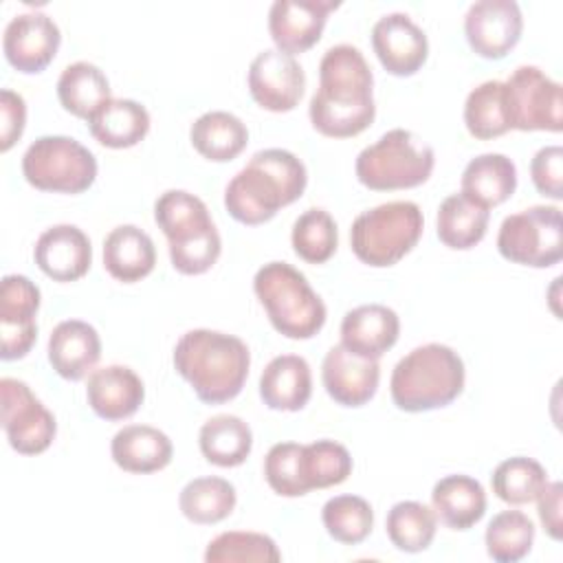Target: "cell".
<instances>
[{
	"instance_id": "cell-1",
	"label": "cell",
	"mask_w": 563,
	"mask_h": 563,
	"mask_svg": "<svg viewBox=\"0 0 563 563\" xmlns=\"http://www.w3.org/2000/svg\"><path fill=\"white\" fill-rule=\"evenodd\" d=\"M374 75L352 44L330 46L319 64V90L310 99L312 128L330 139H350L367 130L376 117Z\"/></svg>"
},
{
	"instance_id": "cell-2",
	"label": "cell",
	"mask_w": 563,
	"mask_h": 563,
	"mask_svg": "<svg viewBox=\"0 0 563 563\" xmlns=\"http://www.w3.org/2000/svg\"><path fill=\"white\" fill-rule=\"evenodd\" d=\"M306 183L308 172L301 158L282 147L262 150L229 180L224 207L242 224H264L282 207L299 200Z\"/></svg>"
},
{
	"instance_id": "cell-3",
	"label": "cell",
	"mask_w": 563,
	"mask_h": 563,
	"mask_svg": "<svg viewBox=\"0 0 563 563\" xmlns=\"http://www.w3.org/2000/svg\"><path fill=\"white\" fill-rule=\"evenodd\" d=\"M251 354L242 339L218 330H189L174 347V367L207 405L233 400L249 376Z\"/></svg>"
},
{
	"instance_id": "cell-4",
	"label": "cell",
	"mask_w": 563,
	"mask_h": 563,
	"mask_svg": "<svg viewBox=\"0 0 563 563\" xmlns=\"http://www.w3.org/2000/svg\"><path fill=\"white\" fill-rule=\"evenodd\" d=\"M464 361L442 343H427L405 354L389 380L391 400L398 409L418 413L451 405L464 389Z\"/></svg>"
},
{
	"instance_id": "cell-5",
	"label": "cell",
	"mask_w": 563,
	"mask_h": 563,
	"mask_svg": "<svg viewBox=\"0 0 563 563\" xmlns=\"http://www.w3.org/2000/svg\"><path fill=\"white\" fill-rule=\"evenodd\" d=\"M154 220L169 244L172 266L183 275H202L220 257L222 240L207 205L185 191L169 189L154 202Z\"/></svg>"
},
{
	"instance_id": "cell-6",
	"label": "cell",
	"mask_w": 563,
	"mask_h": 563,
	"mask_svg": "<svg viewBox=\"0 0 563 563\" xmlns=\"http://www.w3.org/2000/svg\"><path fill=\"white\" fill-rule=\"evenodd\" d=\"M253 290L271 325L288 339H312L325 323V303L306 275L286 262H268L253 277Z\"/></svg>"
},
{
	"instance_id": "cell-7",
	"label": "cell",
	"mask_w": 563,
	"mask_h": 563,
	"mask_svg": "<svg viewBox=\"0 0 563 563\" xmlns=\"http://www.w3.org/2000/svg\"><path fill=\"white\" fill-rule=\"evenodd\" d=\"M435 165L429 143L411 130L394 128L361 150L354 163L356 178L374 191H396L422 185Z\"/></svg>"
},
{
	"instance_id": "cell-8",
	"label": "cell",
	"mask_w": 563,
	"mask_h": 563,
	"mask_svg": "<svg viewBox=\"0 0 563 563\" xmlns=\"http://www.w3.org/2000/svg\"><path fill=\"white\" fill-rule=\"evenodd\" d=\"M422 211L411 200H394L358 213L350 229L354 255L374 268L394 266L420 240Z\"/></svg>"
},
{
	"instance_id": "cell-9",
	"label": "cell",
	"mask_w": 563,
	"mask_h": 563,
	"mask_svg": "<svg viewBox=\"0 0 563 563\" xmlns=\"http://www.w3.org/2000/svg\"><path fill=\"white\" fill-rule=\"evenodd\" d=\"M22 174L40 191L81 194L97 178V158L73 136H40L22 156Z\"/></svg>"
},
{
	"instance_id": "cell-10",
	"label": "cell",
	"mask_w": 563,
	"mask_h": 563,
	"mask_svg": "<svg viewBox=\"0 0 563 563\" xmlns=\"http://www.w3.org/2000/svg\"><path fill=\"white\" fill-rule=\"evenodd\" d=\"M504 260L532 268H548L563 257V218L559 207L534 205L506 216L497 233Z\"/></svg>"
},
{
	"instance_id": "cell-11",
	"label": "cell",
	"mask_w": 563,
	"mask_h": 563,
	"mask_svg": "<svg viewBox=\"0 0 563 563\" xmlns=\"http://www.w3.org/2000/svg\"><path fill=\"white\" fill-rule=\"evenodd\" d=\"M504 103L510 130L561 132V84L537 66H519L504 81Z\"/></svg>"
},
{
	"instance_id": "cell-12",
	"label": "cell",
	"mask_w": 563,
	"mask_h": 563,
	"mask_svg": "<svg viewBox=\"0 0 563 563\" xmlns=\"http://www.w3.org/2000/svg\"><path fill=\"white\" fill-rule=\"evenodd\" d=\"M2 429L13 451L22 455L44 453L57 433L55 416L40 402L24 380L4 376L0 380Z\"/></svg>"
},
{
	"instance_id": "cell-13",
	"label": "cell",
	"mask_w": 563,
	"mask_h": 563,
	"mask_svg": "<svg viewBox=\"0 0 563 563\" xmlns=\"http://www.w3.org/2000/svg\"><path fill=\"white\" fill-rule=\"evenodd\" d=\"M40 308V288L24 275H4L0 284V356L4 361L22 358L37 339L35 314Z\"/></svg>"
},
{
	"instance_id": "cell-14",
	"label": "cell",
	"mask_w": 563,
	"mask_h": 563,
	"mask_svg": "<svg viewBox=\"0 0 563 563\" xmlns=\"http://www.w3.org/2000/svg\"><path fill=\"white\" fill-rule=\"evenodd\" d=\"M523 31L521 9L515 0H479L464 15L468 46L484 59L506 57Z\"/></svg>"
},
{
	"instance_id": "cell-15",
	"label": "cell",
	"mask_w": 563,
	"mask_h": 563,
	"mask_svg": "<svg viewBox=\"0 0 563 563\" xmlns=\"http://www.w3.org/2000/svg\"><path fill=\"white\" fill-rule=\"evenodd\" d=\"M306 73L301 64L277 48L255 55L249 66V92L253 101L271 112H288L303 97Z\"/></svg>"
},
{
	"instance_id": "cell-16",
	"label": "cell",
	"mask_w": 563,
	"mask_h": 563,
	"mask_svg": "<svg viewBox=\"0 0 563 563\" xmlns=\"http://www.w3.org/2000/svg\"><path fill=\"white\" fill-rule=\"evenodd\" d=\"M59 42L62 33L53 18L40 11H29L9 20L2 35V51L18 73L35 75L55 59Z\"/></svg>"
},
{
	"instance_id": "cell-17",
	"label": "cell",
	"mask_w": 563,
	"mask_h": 563,
	"mask_svg": "<svg viewBox=\"0 0 563 563\" xmlns=\"http://www.w3.org/2000/svg\"><path fill=\"white\" fill-rule=\"evenodd\" d=\"M341 2L332 0H275L268 11V33L277 51L306 53L312 48L325 29L330 11Z\"/></svg>"
},
{
	"instance_id": "cell-18",
	"label": "cell",
	"mask_w": 563,
	"mask_h": 563,
	"mask_svg": "<svg viewBox=\"0 0 563 563\" xmlns=\"http://www.w3.org/2000/svg\"><path fill=\"white\" fill-rule=\"evenodd\" d=\"M372 48L380 66L396 77L416 75L429 55L424 31L407 13H387L372 26Z\"/></svg>"
},
{
	"instance_id": "cell-19",
	"label": "cell",
	"mask_w": 563,
	"mask_h": 563,
	"mask_svg": "<svg viewBox=\"0 0 563 563\" xmlns=\"http://www.w3.org/2000/svg\"><path fill=\"white\" fill-rule=\"evenodd\" d=\"M321 380L334 402L343 407H363L378 389L380 367L376 358L358 356L339 343L323 356Z\"/></svg>"
},
{
	"instance_id": "cell-20",
	"label": "cell",
	"mask_w": 563,
	"mask_h": 563,
	"mask_svg": "<svg viewBox=\"0 0 563 563\" xmlns=\"http://www.w3.org/2000/svg\"><path fill=\"white\" fill-rule=\"evenodd\" d=\"M33 257L46 277L55 282H77L92 264V246L79 227L55 224L37 238Z\"/></svg>"
},
{
	"instance_id": "cell-21",
	"label": "cell",
	"mask_w": 563,
	"mask_h": 563,
	"mask_svg": "<svg viewBox=\"0 0 563 563\" xmlns=\"http://www.w3.org/2000/svg\"><path fill=\"white\" fill-rule=\"evenodd\" d=\"M86 398L99 418L117 422L139 411L145 387L141 376L128 365H106L88 376Z\"/></svg>"
},
{
	"instance_id": "cell-22",
	"label": "cell",
	"mask_w": 563,
	"mask_h": 563,
	"mask_svg": "<svg viewBox=\"0 0 563 563\" xmlns=\"http://www.w3.org/2000/svg\"><path fill=\"white\" fill-rule=\"evenodd\" d=\"M400 334L398 314L383 303H363L345 312L341 321V345L365 358H380Z\"/></svg>"
},
{
	"instance_id": "cell-23",
	"label": "cell",
	"mask_w": 563,
	"mask_h": 563,
	"mask_svg": "<svg viewBox=\"0 0 563 563\" xmlns=\"http://www.w3.org/2000/svg\"><path fill=\"white\" fill-rule=\"evenodd\" d=\"M101 356L97 330L79 319L59 321L48 336V363L66 380H81Z\"/></svg>"
},
{
	"instance_id": "cell-24",
	"label": "cell",
	"mask_w": 563,
	"mask_h": 563,
	"mask_svg": "<svg viewBox=\"0 0 563 563\" xmlns=\"http://www.w3.org/2000/svg\"><path fill=\"white\" fill-rule=\"evenodd\" d=\"M312 394L310 365L299 354L275 356L260 376V396L268 409L299 411Z\"/></svg>"
},
{
	"instance_id": "cell-25",
	"label": "cell",
	"mask_w": 563,
	"mask_h": 563,
	"mask_svg": "<svg viewBox=\"0 0 563 563\" xmlns=\"http://www.w3.org/2000/svg\"><path fill=\"white\" fill-rule=\"evenodd\" d=\"M112 460L128 473H156L172 462L174 446L167 433L150 424H128L110 442Z\"/></svg>"
},
{
	"instance_id": "cell-26",
	"label": "cell",
	"mask_w": 563,
	"mask_h": 563,
	"mask_svg": "<svg viewBox=\"0 0 563 563\" xmlns=\"http://www.w3.org/2000/svg\"><path fill=\"white\" fill-rule=\"evenodd\" d=\"M156 264V249L152 238L134 227H114L103 240V266L117 282L134 284L147 277Z\"/></svg>"
},
{
	"instance_id": "cell-27",
	"label": "cell",
	"mask_w": 563,
	"mask_h": 563,
	"mask_svg": "<svg viewBox=\"0 0 563 563\" xmlns=\"http://www.w3.org/2000/svg\"><path fill=\"white\" fill-rule=\"evenodd\" d=\"M462 196L482 209H493L506 202L517 189L515 163L497 152L479 154L468 161L462 172Z\"/></svg>"
},
{
	"instance_id": "cell-28",
	"label": "cell",
	"mask_w": 563,
	"mask_h": 563,
	"mask_svg": "<svg viewBox=\"0 0 563 563\" xmlns=\"http://www.w3.org/2000/svg\"><path fill=\"white\" fill-rule=\"evenodd\" d=\"M435 517L453 530H468L486 512L484 486L468 475H446L431 490Z\"/></svg>"
},
{
	"instance_id": "cell-29",
	"label": "cell",
	"mask_w": 563,
	"mask_h": 563,
	"mask_svg": "<svg viewBox=\"0 0 563 563\" xmlns=\"http://www.w3.org/2000/svg\"><path fill=\"white\" fill-rule=\"evenodd\" d=\"M57 99L66 112L90 121L112 99L110 81L99 66L75 62L57 79Z\"/></svg>"
},
{
	"instance_id": "cell-30",
	"label": "cell",
	"mask_w": 563,
	"mask_h": 563,
	"mask_svg": "<svg viewBox=\"0 0 563 563\" xmlns=\"http://www.w3.org/2000/svg\"><path fill=\"white\" fill-rule=\"evenodd\" d=\"M194 150L213 163H227L240 156L249 143V130L231 112L211 110L200 114L189 130Z\"/></svg>"
},
{
	"instance_id": "cell-31",
	"label": "cell",
	"mask_w": 563,
	"mask_h": 563,
	"mask_svg": "<svg viewBox=\"0 0 563 563\" xmlns=\"http://www.w3.org/2000/svg\"><path fill=\"white\" fill-rule=\"evenodd\" d=\"M88 130L106 147L125 150L150 132V112L134 99H110L90 121Z\"/></svg>"
},
{
	"instance_id": "cell-32",
	"label": "cell",
	"mask_w": 563,
	"mask_h": 563,
	"mask_svg": "<svg viewBox=\"0 0 563 563\" xmlns=\"http://www.w3.org/2000/svg\"><path fill=\"white\" fill-rule=\"evenodd\" d=\"M198 444L207 462L222 468H233L249 457L253 449V433L242 418L218 413L200 427Z\"/></svg>"
},
{
	"instance_id": "cell-33",
	"label": "cell",
	"mask_w": 563,
	"mask_h": 563,
	"mask_svg": "<svg viewBox=\"0 0 563 563\" xmlns=\"http://www.w3.org/2000/svg\"><path fill=\"white\" fill-rule=\"evenodd\" d=\"M490 213L462 194H451L442 200L435 218L438 238L444 246L466 251L479 244L486 235Z\"/></svg>"
},
{
	"instance_id": "cell-34",
	"label": "cell",
	"mask_w": 563,
	"mask_h": 563,
	"mask_svg": "<svg viewBox=\"0 0 563 563\" xmlns=\"http://www.w3.org/2000/svg\"><path fill=\"white\" fill-rule=\"evenodd\" d=\"M238 495L231 482L222 477H196L185 484L178 497L180 512L200 526L227 519L235 508Z\"/></svg>"
},
{
	"instance_id": "cell-35",
	"label": "cell",
	"mask_w": 563,
	"mask_h": 563,
	"mask_svg": "<svg viewBox=\"0 0 563 563\" xmlns=\"http://www.w3.org/2000/svg\"><path fill=\"white\" fill-rule=\"evenodd\" d=\"M464 123L468 134L479 141L497 139L510 130L504 103V81L488 79L468 92Z\"/></svg>"
},
{
	"instance_id": "cell-36",
	"label": "cell",
	"mask_w": 563,
	"mask_h": 563,
	"mask_svg": "<svg viewBox=\"0 0 563 563\" xmlns=\"http://www.w3.org/2000/svg\"><path fill=\"white\" fill-rule=\"evenodd\" d=\"M486 552L497 563L521 561L534 543V523L521 510L497 512L484 534Z\"/></svg>"
},
{
	"instance_id": "cell-37",
	"label": "cell",
	"mask_w": 563,
	"mask_h": 563,
	"mask_svg": "<svg viewBox=\"0 0 563 563\" xmlns=\"http://www.w3.org/2000/svg\"><path fill=\"white\" fill-rule=\"evenodd\" d=\"M389 541L402 552H422L435 537V512L420 501H398L385 519Z\"/></svg>"
},
{
	"instance_id": "cell-38",
	"label": "cell",
	"mask_w": 563,
	"mask_h": 563,
	"mask_svg": "<svg viewBox=\"0 0 563 563\" xmlns=\"http://www.w3.org/2000/svg\"><path fill=\"white\" fill-rule=\"evenodd\" d=\"M493 493L512 506H521L534 501L541 488L548 484L545 468L532 457H508L497 464L490 475Z\"/></svg>"
},
{
	"instance_id": "cell-39",
	"label": "cell",
	"mask_w": 563,
	"mask_h": 563,
	"mask_svg": "<svg viewBox=\"0 0 563 563\" xmlns=\"http://www.w3.org/2000/svg\"><path fill=\"white\" fill-rule=\"evenodd\" d=\"M290 242L303 262L323 264L339 246L336 222L325 209H306L292 224Z\"/></svg>"
},
{
	"instance_id": "cell-40",
	"label": "cell",
	"mask_w": 563,
	"mask_h": 563,
	"mask_svg": "<svg viewBox=\"0 0 563 563\" xmlns=\"http://www.w3.org/2000/svg\"><path fill=\"white\" fill-rule=\"evenodd\" d=\"M321 521L334 541L356 545L372 532L374 510L358 495H336L323 504Z\"/></svg>"
},
{
	"instance_id": "cell-41",
	"label": "cell",
	"mask_w": 563,
	"mask_h": 563,
	"mask_svg": "<svg viewBox=\"0 0 563 563\" xmlns=\"http://www.w3.org/2000/svg\"><path fill=\"white\" fill-rule=\"evenodd\" d=\"M207 563H277L282 552L275 541L262 532L231 530L209 541L205 550Z\"/></svg>"
},
{
	"instance_id": "cell-42",
	"label": "cell",
	"mask_w": 563,
	"mask_h": 563,
	"mask_svg": "<svg viewBox=\"0 0 563 563\" xmlns=\"http://www.w3.org/2000/svg\"><path fill=\"white\" fill-rule=\"evenodd\" d=\"M352 473L350 451L334 440L303 444V477L308 488H330L343 484Z\"/></svg>"
},
{
	"instance_id": "cell-43",
	"label": "cell",
	"mask_w": 563,
	"mask_h": 563,
	"mask_svg": "<svg viewBox=\"0 0 563 563\" xmlns=\"http://www.w3.org/2000/svg\"><path fill=\"white\" fill-rule=\"evenodd\" d=\"M264 477L282 497H301L310 493L303 477V444L277 442L264 457Z\"/></svg>"
},
{
	"instance_id": "cell-44",
	"label": "cell",
	"mask_w": 563,
	"mask_h": 563,
	"mask_svg": "<svg viewBox=\"0 0 563 563\" xmlns=\"http://www.w3.org/2000/svg\"><path fill=\"white\" fill-rule=\"evenodd\" d=\"M530 176L537 191L545 198H563V147L545 145L541 147L530 163Z\"/></svg>"
},
{
	"instance_id": "cell-45",
	"label": "cell",
	"mask_w": 563,
	"mask_h": 563,
	"mask_svg": "<svg viewBox=\"0 0 563 563\" xmlns=\"http://www.w3.org/2000/svg\"><path fill=\"white\" fill-rule=\"evenodd\" d=\"M26 125V103L22 95L2 88L0 92V152H9Z\"/></svg>"
},
{
	"instance_id": "cell-46",
	"label": "cell",
	"mask_w": 563,
	"mask_h": 563,
	"mask_svg": "<svg viewBox=\"0 0 563 563\" xmlns=\"http://www.w3.org/2000/svg\"><path fill=\"white\" fill-rule=\"evenodd\" d=\"M561 497H563L561 482H548L537 495V512H539L541 526L554 541L561 539Z\"/></svg>"
}]
</instances>
